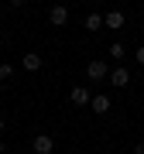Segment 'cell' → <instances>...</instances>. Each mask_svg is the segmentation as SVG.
I'll return each mask as SVG.
<instances>
[{
  "label": "cell",
  "instance_id": "cell-4",
  "mask_svg": "<svg viewBox=\"0 0 144 154\" xmlns=\"http://www.w3.org/2000/svg\"><path fill=\"white\" fill-rule=\"evenodd\" d=\"M103 28H110V31L127 28V14H124V11H110V14H103Z\"/></svg>",
  "mask_w": 144,
  "mask_h": 154
},
{
  "label": "cell",
  "instance_id": "cell-10",
  "mask_svg": "<svg viewBox=\"0 0 144 154\" xmlns=\"http://www.w3.org/2000/svg\"><path fill=\"white\" fill-rule=\"evenodd\" d=\"M106 55H110L113 62H124V55H127V48H124V45H120V41H113V45H110V48H106Z\"/></svg>",
  "mask_w": 144,
  "mask_h": 154
},
{
  "label": "cell",
  "instance_id": "cell-19",
  "mask_svg": "<svg viewBox=\"0 0 144 154\" xmlns=\"http://www.w3.org/2000/svg\"><path fill=\"white\" fill-rule=\"evenodd\" d=\"M141 21H144V14H141Z\"/></svg>",
  "mask_w": 144,
  "mask_h": 154
},
{
  "label": "cell",
  "instance_id": "cell-2",
  "mask_svg": "<svg viewBox=\"0 0 144 154\" xmlns=\"http://www.w3.org/2000/svg\"><path fill=\"white\" fill-rule=\"evenodd\" d=\"M48 24H52V28H65V24H69V7L65 4H55L48 11Z\"/></svg>",
  "mask_w": 144,
  "mask_h": 154
},
{
  "label": "cell",
  "instance_id": "cell-15",
  "mask_svg": "<svg viewBox=\"0 0 144 154\" xmlns=\"http://www.w3.org/2000/svg\"><path fill=\"white\" fill-rule=\"evenodd\" d=\"M4 151H7V144H4V140H0V154H4Z\"/></svg>",
  "mask_w": 144,
  "mask_h": 154
},
{
  "label": "cell",
  "instance_id": "cell-14",
  "mask_svg": "<svg viewBox=\"0 0 144 154\" xmlns=\"http://www.w3.org/2000/svg\"><path fill=\"white\" fill-rule=\"evenodd\" d=\"M11 4H14V7H21V4H24V0H11Z\"/></svg>",
  "mask_w": 144,
  "mask_h": 154
},
{
  "label": "cell",
  "instance_id": "cell-17",
  "mask_svg": "<svg viewBox=\"0 0 144 154\" xmlns=\"http://www.w3.org/2000/svg\"><path fill=\"white\" fill-rule=\"evenodd\" d=\"M0 45H4V34H0Z\"/></svg>",
  "mask_w": 144,
  "mask_h": 154
},
{
  "label": "cell",
  "instance_id": "cell-1",
  "mask_svg": "<svg viewBox=\"0 0 144 154\" xmlns=\"http://www.w3.org/2000/svg\"><path fill=\"white\" fill-rule=\"evenodd\" d=\"M31 151L34 154H52L55 151V137H52V134H34L31 137Z\"/></svg>",
  "mask_w": 144,
  "mask_h": 154
},
{
  "label": "cell",
  "instance_id": "cell-18",
  "mask_svg": "<svg viewBox=\"0 0 144 154\" xmlns=\"http://www.w3.org/2000/svg\"><path fill=\"white\" fill-rule=\"evenodd\" d=\"M0 89H4V79H0Z\"/></svg>",
  "mask_w": 144,
  "mask_h": 154
},
{
  "label": "cell",
  "instance_id": "cell-6",
  "mask_svg": "<svg viewBox=\"0 0 144 154\" xmlns=\"http://www.w3.org/2000/svg\"><path fill=\"white\" fill-rule=\"evenodd\" d=\"M21 65H24V72H38V69L45 65V58H41V51H24Z\"/></svg>",
  "mask_w": 144,
  "mask_h": 154
},
{
  "label": "cell",
  "instance_id": "cell-16",
  "mask_svg": "<svg viewBox=\"0 0 144 154\" xmlns=\"http://www.w3.org/2000/svg\"><path fill=\"white\" fill-rule=\"evenodd\" d=\"M0 134H4V116H0Z\"/></svg>",
  "mask_w": 144,
  "mask_h": 154
},
{
  "label": "cell",
  "instance_id": "cell-7",
  "mask_svg": "<svg viewBox=\"0 0 144 154\" xmlns=\"http://www.w3.org/2000/svg\"><path fill=\"white\" fill-rule=\"evenodd\" d=\"M89 110L103 116V113H110V110H113V103H110V96H103V93H100V96H93V99H89Z\"/></svg>",
  "mask_w": 144,
  "mask_h": 154
},
{
  "label": "cell",
  "instance_id": "cell-9",
  "mask_svg": "<svg viewBox=\"0 0 144 154\" xmlns=\"http://www.w3.org/2000/svg\"><path fill=\"white\" fill-rule=\"evenodd\" d=\"M83 28L89 31V34H96L103 28V14H86V21H83Z\"/></svg>",
  "mask_w": 144,
  "mask_h": 154
},
{
  "label": "cell",
  "instance_id": "cell-12",
  "mask_svg": "<svg viewBox=\"0 0 144 154\" xmlns=\"http://www.w3.org/2000/svg\"><path fill=\"white\" fill-rule=\"evenodd\" d=\"M134 58H137V62H141V65H144V45H141V48H137V51H134Z\"/></svg>",
  "mask_w": 144,
  "mask_h": 154
},
{
  "label": "cell",
  "instance_id": "cell-8",
  "mask_svg": "<svg viewBox=\"0 0 144 154\" xmlns=\"http://www.w3.org/2000/svg\"><path fill=\"white\" fill-rule=\"evenodd\" d=\"M69 99H72V106H89V89L86 86H72V93H69Z\"/></svg>",
  "mask_w": 144,
  "mask_h": 154
},
{
  "label": "cell",
  "instance_id": "cell-5",
  "mask_svg": "<svg viewBox=\"0 0 144 154\" xmlns=\"http://www.w3.org/2000/svg\"><path fill=\"white\" fill-rule=\"evenodd\" d=\"M86 75L100 82V79H106V75H110V65H106L103 58H93V62H89V65H86Z\"/></svg>",
  "mask_w": 144,
  "mask_h": 154
},
{
  "label": "cell",
  "instance_id": "cell-11",
  "mask_svg": "<svg viewBox=\"0 0 144 154\" xmlns=\"http://www.w3.org/2000/svg\"><path fill=\"white\" fill-rule=\"evenodd\" d=\"M14 65H11V62H0V79H14Z\"/></svg>",
  "mask_w": 144,
  "mask_h": 154
},
{
  "label": "cell",
  "instance_id": "cell-20",
  "mask_svg": "<svg viewBox=\"0 0 144 154\" xmlns=\"http://www.w3.org/2000/svg\"><path fill=\"white\" fill-rule=\"evenodd\" d=\"M141 4H144V0H141Z\"/></svg>",
  "mask_w": 144,
  "mask_h": 154
},
{
  "label": "cell",
  "instance_id": "cell-13",
  "mask_svg": "<svg viewBox=\"0 0 144 154\" xmlns=\"http://www.w3.org/2000/svg\"><path fill=\"white\" fill-rule=\"evenodd\" d=\"M134 154H144V144H137V147H134Z\"/></svg>",
  "mask_w": 144,
  "mask_h": 154
},
{
  "label": "cell",
  "instance_id": "cell-3",
  "mask_svg": "<svg viewBox=\"0 0 144 154\" xmlns=\"http://www.w3.org/2000/svg\"><path fill=\"white\" fill-rule=\"evenodd\" d=\"M106 79H110V86H113V89H127V86H130V72L124 69V65L110 69V75H106Z\"/></svg>",
  "mask_w": 144,
  "mask_h": 154
}]
</instances>
